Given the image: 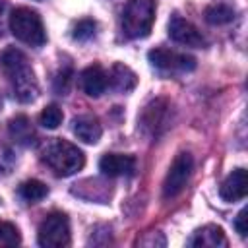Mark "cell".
Here are the masks:
<instances>
[{
    "label": "cell",
    "mask_w": 248,
    "mask_h": 248,
    "mask_svg": "<svg viewBox=\"0 0 248 248\" xmlns=\"http://www.w3.org/2000/svg\"><path fill=\"white\" fill-rule=\"evenodd\" d=\"M0 64L8 76L14 97L19 103L35 101L39 93V83L35 79V74H33V68L29 66L27 56L19 48L10 46L0 54Z\"/></svg>",
    "instance_id": "cell-1"
},
{
    "label": "cell",
    "mask_w": 248,
    "mask_h": 248,
    "mask_svg": "<svg viewBox=\"0 0 248 248\" xmlns=\"http://www.w3.org/2000/svg\"><path fill=\"white\" fill-rule=\"evenodd\" d=\"M43 161L56 176L66 178L83 169L85 155L78 145H74L66 140H54L45 147Z\"/></svg>",
    "instance_id": "cell-2"
},
{
    "label": "cell",
    "mask_w": 248,
    "mask_h": 248,
    "mask_svg": "<svg viewBox=\"0 0 248 248\" xmlns=\"http://www.w3.org/2000/svg\"><path fill=\"white\" fill-rule=\"evenodd\" d=\"M155 21V0H128L122 10L120 25L128 39H143Z\"/></svg>",
    "instance_id": "cell-3"
},
{
    "label": "cell",
    "mask_w": 248,
    "mask_h": 248,
    "mask_svg": "<svg viewBox=\"0 0 248 248\" xmlns=\"http://www.w3.org/2000/svg\"><path fill=\"white\" fill-rule=\"evenodd\" d=\"M10 31L17 41L29 46H41L46 41V31L41 16L25 6H19L10 14Z\"/></svg>",
    "instance_id": "cell-4"
},
{
    "label": "cell",
    "mask_w": 248,
    "mask_h": 248,
    "mask_svg": "<svg viewBox=\"0 0 248 248\" xmlns=\"http://www.w3.org/2000/svg\"><path fill=\"white\" fill-rule=\"evenodd\" d=\"M170 122H172V105L163 97L149 101L138 118L141 132L153 140L161 138L170 128Z\"/></svg>",
    "instance_id": "cell-5"
},
{
    "label": "cell",
    "mask_w": 248,
    "mask_h": 248,
    "mask_svg": "<svg viewBox=\"0 0 248 248\" xmlns=\"http://www.w3.org/2000/svg\"><path fill=\"white\" fill-rule=\"evenodd\" d=\"M37 242L43 248H64L70 244V221L66 213L52 211L39 225Z\"/></svg>",
    "instance_id": "cell-6"
},
{
    "label": "cell",
    "mask_w": 248,
    "mask_h": 248,
    "mask_svg": "<svg viewBox=\"0 0 248 248\" xmlns=\"http://www.w3.org/2000/svg\"><path fill=\"white\" fill-rule=\"evenodd\" d=\"M192 170H194V159L188 151H180L174 161L170 163L169 167V172L165 176V182H163V198L170 200V198H176L188 184L190 176H192Z\"/></svg>",
    "instance_id": "cell-7"
},
{
    "label": "cell",
    "mask_w": 248,
    "mask_h": 248,
    "mask_svg": "<svg viewBox=\"0 0 248 248\" xmlns=\"http://www.w3.org/2000/svg\"><path fill=\"white\" fill-rule=\"evenodd\" d=\"M149 62L165 72H192L196 68V58L186 52H176L165 46H155L147 52Z\"/></svg>",
    "instance_id": "cell-8"
},
{
    "label": "cell",
    "mask_w": 248,
    "mask_h": 248,
    "mask_svg": "<svg viewBox=\"0 0 248 248\" xmlns=\"http://www.w3.org/2000/svg\"><path fill=\"white\" fill-rule=\"evenodd\" d=\"M169 37L184 46H194V48H202L205 46V37L202 35V31L188 19H184L182 16L174 14L169 19Z\"/></svg>",
    "instance_id": "cell-9"
},
{
    "label": "cell",
    "mask_w": 248,
    "mask_h": 248,
    "mask_svg": "<svg viewBox=\"0 0 248 248\" xmlns=\"http://www.w3.org/2000/svg\"><path fill=\"white\" fill-rule=\"evenodd\" d=\"M246 192H248V174L244 169H234L219 188V196L229 203L240 202L246 196Z\"/></svg>",
    "instance_id": "cell-10"
},
{
    "label": "cell",
    "mask_w": 248,
    "mask_h": 248,
    "mask_svg": "<svg viewBox=\"0 0 248 248\" xmlns=\"http://www.w3.org/2000/svg\"><path fill=\"white\" fill-rule=\"evenodd\" d=\"M99 170L105 176H124L136 170V159L126 153H107L99 161Z\"/></svg>",
    "instance_id": "cell-11"
},
{
    "label": "cell",
    "mask_w": 248,
    "mask_h": 248,
    "mask_svg": "<svg viewBox=\"0 0 248 248\" xmlns=\"http://www.w3.org/2000/svg\"><path fill=\"white\" fill-rule=\"evenodd\" d=\"M188 246H198V248H223L227 246V236L221 227L217 225H203L192 232L188 238Z\"/></svg>",
    "instance_id": "cell-12"
},
{
    "label": "cell",
    "mask_w": 248,
    "mask_h": 248,
    "mask_svg": "<svg viewBox=\"0 0 248 248\" xmlns=\"http://www.w3.org/2000/svg\"><path fill=\"white\" fill-rule=\"evenodd\" d=\"M108 87V78L107 72L99 64H91L81 72V89L89 97H99L107 91Z\"/></svg>",
    "instance_id": "cell-13"
},
{
    "label": "cell",
    "mask_w": 248,
    "mask_h": 248,
    "mask_svg": "<svg viewBox=\"0 0 248 248\" xmlns=\"http://www.w3.org/2000/svg\"><path fill=\"white\" fill-rule=\"evenodd\" d=\"M108 78V87H112L118 93H130L138 85V76L122 62L112 64V68L107 72Z\"/></svg>",
    "instance_id": "cell-14"
},
{
    "label": "cell",
    "mask_w": 248,
    "mask_h": 248,
    "mask_svg": "<svg viewBox=\"0 0 248 248\" xmlns=\"http://www.w3.org/2000/svg\"><path fill=\"white\" fill-rule=\"evenodd\" d=\"M74 134L78 136V140H81L85 143H97L103 136V128L95 116L81 114V116L74 118Z\"/></svg>",
    "instance_id": "cell-15"
},
{
    "label": "cell",
    "mask_w": 248,
    "mask_h": 248,
    "mask_svg": "<svg viewBox=\"0 0 248 248\" xmlns=\"http://www.w3.org/2000/svg\"><path fill=\"white\" fill-rule=\"evenodd\" d=\"M8 130H10V136H12L17 143H21V145H31V143L35 141V130H33L29 118L23 116V114L12 118Z\"/></svg>",
    "instance_id": "cell-16"
},
{
    "label": "cell",
    "mask_w": 248,
    "mask_h": 248,
    "mask_svg": "<svg viewBox=\"0 0 248 248\" xmlns=\"http://www.w3.org/2000/svg\"><path fill=\"white\" fill-rule=\"evenodd\" d=\"M203 16H205V21L207 23H211V25H223V23H229V21L234 19V10L229 4L219 2V4L207 6L205 12H203Z\"/></svg>",
    "instance_id": "cell-17"
},
{
    "label": "cell",
    "mask_w": 248,
    "mask_h": 248,
    "mask_svg": "<svg viewBox=\"0 0 248 248\" xmlns=\"http://www.w3.org/2000/svg\"><path fill=\"white\" fill-rule=\"evenodd\" d=\"M17 192H19V196H21L25 202H29V203H37V202H41V200H45V198H46L48 188H46V184H45V182L31 178V180L21 182V186H19V190H17Z\"/></svg>",
    "instance_id": "cell-18"
},
{
    "label": "cell",
    "mask_w": 248,
    "mask_h": 248,
    "mask_svg": "<svg viewBox=\"0 0 248 248\" xmlns=\"http://www.w3.org/2000/svg\"><path fill=\"white\" fill-rule=\"evenodd\" d=\"M62 118H64V114H62V108H60L58 105H48V107H45V108L41 110V114H39L41 126H45V128H48V130L58 128V126L62 124Z\"/></svg>",
    "instance_id": "cell-19"
},
{
    "label": "cell",
    "mask_w": 248,
    "mask_h": 248,
    "mask_svg": "<svg viewBox=\"0 0 248 248\" xmlns=\"http://www.w3.org/2000/svg\"><path fill=\"white\" fill-rule=\"evenodd\" d=\"M21 242V234L14 223L0 221V248L4 246H17Z\"/></svg>",
    "instance_id": "cell-20"
},
{
    "label": "cell",
    "mask_w": 248,
    "mask_h": 248,
    "mask_svg": "<svg viewBox=\"0 0 248 248\" xmlns=\"http://www.w3.org/2000/svg\"><path fill=\"white\" fill-rule=\"evenodd\" d=\"M95 29H97V23L93 19H79L76 25H74V39L76 41H87L95 35Z\"/></svg>",
    "instance_id": "cell-21"
},
{
    "label": "cell",
    "mask_w": 248,
    "mask_h": 248,
    "mask_svg": "<svg viewBox=\"0 0 248 248\" xmlns=\"http://www.w3.org/2000/svg\"><path fill=\"white\" fill-rule=\"evenodd\" d=\"M70 81H72V70H62L56 79H54V89L60 93V95H66L68 87H70Z\"/></svg>",
    "instance_id": "cell-22"
},
{
    "label": "cell",
    "mask_w": 248,
    "mask_h": 248,
    "mask_svg": "<svg viewBox=\"0 0 248 248\" xmlns=\"http://www.w3.org/2000/svg\"><path fill=\"white\" fill-rule=\"evenodd\" d=\"M234 229H236V232H238L240 236H246V234H248V207L240 209V213L236 215V219H234Z\"/></svg>",
    "instance_id": "cell-23"
},
{
    "label": "cell",
    "mask_w": 248,
    "mask_h": 248,
    "mask_svg": "<svg viewBox=\"0 0 248 248\" xmlns=\"http://www.w3.org/2000/svg\"><path fill=\"white\" fill-rule=\"evenodd\" d=\"M0 105H2V99H0Z\"/></svg>",
    "instance_id": "cell-24"
}]
</instances>
